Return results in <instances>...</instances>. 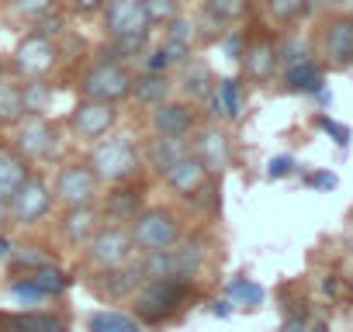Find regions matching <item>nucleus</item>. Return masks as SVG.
I'll return each instance as SVG.
<instances>
[{
  "label": "nucleus",
  "mask_w": 353,
  "mask_h": 332,
  "mask_svg": "<svg viewBox=\"0 0 353 332\" xmlns=\"http://www.w3.org/2000/svg\"><path fill=\"white\" fill-rule=\"evenodd\" d=\"M94 149H90V156H87V163H90V170L97 174V180L101 184H125V180H135V174L142 170V145L132 138V135H114V132H108L104 138H97V142H90Z\"/></svg>",
  "instance_id": "obj_1"
},
{
  "label": "nucleus",
  "mask_w": 353,
  "mask_h": 332,
  "mask_svg": "<svg viewBox=\"0 0 353 332\" xmlns=\"http://www.w3.org/2000/svg\"><path fill=\"white\" fill-rule=\"evenodd\" d=\"M128 232H132V246L135 253L149 256V253H163L170 246L181 242L184 236V222L173 208H163V205H152V208H142L132 222H128Z\"/></svg>",
  "instance_id": "obj_2"
},
{
  "label": "nucleus",
  "mask_w": 353,
  "mask_h": 332,
  "mask_svg": "<svg viewBox=\"0 0 353 332\" xmlns=\"http://www.w3.org/2000/svg\"><path fill=\"white\" fill-rule=\"evenodd\" d=\"M132 70L121 63V59H97L83 70L77 90L80 97H90V101H111V104H121L132 97Z\"/></svg>",
  "instance_id": "obj_3"
},
{
  "label": "nucleus",
  "mask_w": 353,
  "mask_h": 332,
  "mask_svg": "<svg viewBox=\"0 0 353 332\" xmlns=\"http://www.w3.org/2000/svg\"><path fill=\"white\" fill-rule=\"evenodd\" d=\"M59 42L46 32H28L11 56V70L21 80H49L52 70L59 66Z\"/></svg>",
  "instance_id": "obj_4"
},
{
  "label": "nucleus",
  "mask_w": 353,
  "mask_h": 332,
  "mask_svg": "<svg viewBox=\"0 0 353 332\" xmlns=\"http://www.w3.org/2000/svg\"><path fill=\"white\" fill-rule=\"evenodd\" d=\"M52 198L59 208H80V205H97L101 198V180L90 170L87 159H70L59 166L56 184H52Z\"/></svg>",
  "instance_id": "obj_5"
},
{
  "label": "nucleus",
  "mask_w": 353,
  "mask_h": 332,
  "mask_svg": "<svg viewBox=\"0 0 353 332\" xmlns=\"http://www.w3.org/2000/svg\"><path fill=\"white\" fill-rule=\"evenodd\" d=\"M83 249H87V260H90L97 270L125 267V263H132V256H135L132 232H128V225H121V222H101L97 232L90 236V242H87Z\"/></svg>",
  "instance_id": "obj_6"
},
{
  "label": "nucleus",
  "mask_w": 353,
  "mask_h": 332,
  "mask_svg": "<svg viewBox=\"0 0 353 332\" xmlns=\"http://www.w3.org/2000/svg\"><path fill=\"white\" fill-rule=\"evenodd\" d=\"M52 205H56V198H52L49 180H46V177H39V174H28V177H25V184L8 198L11 225H21V229L39 225V222L52 211Z\"/></svg>",
  "instance_id": "obj_7"
},
{
  "label": "nucleus",
  "mask_w": 353,
  "mask_h": 332,
  "mask_svg": "<svg viewBox=\"0 0 353 332\" xmlns=\"http://www.w3.org/2000/svg\"><path fill=\"white\" fill-rule=\"evenodd\" d=\"M11 145L28 159V163H42L59 149V128L56 121H49L46 114H25L14 128H11Z\"/></svg>",
  "instance_id": "obj_8"
},
{
  "label": "nucleus",
  "mask_w": 353,
  "mask_h": 332,
  "mask_svg": "<svg viewBox=\"0 0 353 332\" xmlns=\"http://www.w3.org/2000/svg\"><path fill=\"white\" fill-rule=\"evenodd\" d=\"M118 118H121L118 104L80 97V101L73 104V111H70V128L77 132V138H83V142H97V138H104L108 132H114Z\"/></svg>",
  "instance_id": "obj_9"
},
{
  "label": "nucleus",
  "mask_w": 353,
  "mask_h": 332,
  "mask_svg": "<svg viewBox=\"0 0 353 332\" xmlns=\"http://www.w3.org/2000/svg\"><path fill=\"white\" fill-rule=\"evenodd\" d=\"M188 284L184 277H152L139 294H135V311L149 322H159L166 311H173L176 304L184 301Z\"/></svg>",
  "instance_id": "obj_10"
},
{
  "label": "nucleus",
  "mask_w": 353,
  "mask_h": 332,
  "mask_svg": "<svg viewBox=\"0 0 353 332\" xmlns=\"http://www.w3.org/2000/svg\"><path fill=\"white\" fill-rule=\"evenodd\" d=\"M101 25L108 39H135V35H152L142 0H108L101 11Z\"/></svg>",
  "instance_id": "obj_11"
},
{
  "label": "nucleus",
  "mask_w": 353,
  "mask_h": 332,
  "mask_svg": "<svg viewBox=\"0 0 353 332\" xmlns=\"http://www.w3.org/2000/svg\"><path fill=\"white\" fill-rule=\"evenodd\" d=\"M191 152L205 163L208 174H222L232 163V142H229L225 128H219V125H198L191 132Z\"/></svg>",
  "instance_id": "obj_12"
},
{
  "label": "nucleus",
  "mask_w": 353,
  "mask_h": 332,
  "mask_svg": "<svg viewBox=\"0 0 353 332\" xmlns=\"http://www.w3.org/2000/svg\"><path fill=\"white\" fill-rule=\"evenodd\" d=\"M149 128L159 135H191L198 128V111L194 101L181 97H166L163 104L149 107Z\"/></svg>",
  "instance_id": "obj_13"
},
{
  "label": "nucleus",
  "mask_w": 353,
  "mask_h": 332,
  "mask_svg": "<svg viewBox=\"0 0 353 332\" xmlns=\"http://www.w3.org/2000/svg\"><path fill=\"white\" fill-rule=\"evenodd\" d=\"M163 180H166V187L173 191V194H181V198H198L205 187H208V180H212V174L205 170V163L194 156V152H188V156H181L170 170L163 174Z\"/></svg>",
  "instance_id": "obj_14"
},
{
  "label": "nucleus",
  "mask_w": 353,
  "mask_h": 332,
  "mask_svg": "<svg viewBox=\"0 0 353 332\" xmlns=\"http://www.w3.org/2000/svg\"><path fill=\"white\" fill-rule=\"evenodd\" d=\"M188 152H191V135H159V132H152L142 145V163L152 166V170L163 177L170 166Z\"/></svg>",
  "instance_id": "obj_15"
},
{
  "label": "nucleus",
  "mask_w": 353,
  "mask_h": 332,
  "mask_svg": "<svg viewBox=\"0 0 353 332\" xmlns=\"http://www.w3.org/2000/svg\"><path fill=\"white\" fill-rule=\"evenodd\" d=\"M239 63H243V76L250 83H267V80H274V73L281 66V49L270 39H253L239 52Z\"/></svg>",
  "instance_id": "obj_16"
},
{
  "label": "nucleus",
  "mask_w": 353,
  "mask_h": 332,
  "mask_svg": "<svg viewBox=\"0 0 353 332\" xmlns=\"http://www.w3.org/2000/svg\"><path fill=\"white\" fill-rule=\"evenodd\" d=\"M104 222L101 208L97 205H80V208H63V218H59V236L73 246V249H83L90 242V236L97 232V225Z\"/></svg>",
  "instance_id": "obj_17"
},
{
  "label": "nucleus",
  "mask_w": 353,
  "mask_h": 332,
  "mask_svg": "<svg viewBox=\"0 0 353 332\" xmlns=\"http://www.w3.org/2000/svg\"><path fill=\"white\" fill-rule=\"evenodd\" d=\"M322 56L332 66H350L353 63V18L339 14L329 18L322 28Z\"/></svg>",
  "instance_id": "obj_18"
},
{
  "label": "nucleus",
  "mask_w": 353,
  "mask_h": 332,
  "mask_svg": "<svg viewBox=\"0 0 353 332\" xmlns=\"http://www.w3.org/2000/svg\"><path fill=\"white\" fill-rule=\"evenodd\" d=\"M111 187H114V191L104 198L101 215H104L108 222H121V225H128V222L145 208L142 187H132V180H125V184H111Z\"/></svg>",
  "instance_id": "obj_19"
},
{
  "label": "nucleus",
  "mask_w": 353,
  "mask_h": 332,
  "mask_svg": "<svg viewBox=\"0 0 353 332\" xmlns=\"http://www.w3.org/2000/svg\"><path fill=\"white\" fill-rule=\"evenodd\" d=\"M32 174V163L11 145V142H4L0 145V198H11L21 184H25V177Z\"/></svg>",
  "instance_id": "obj_20"
},
{
  "label": "nucleus",
  "mask_w": 353,
  "mask_h": 332,
  "mask_svg": "<svg viewBox=\"0 0 353 332\" xmlns=\"http://www.w3.org/2000/svg\"><path fill=\"white\" fill-rule=\"evenodd\" d=\"M181 80H176V87H181V94L188 97V101H205L208 94H212V87H215V73L208 70V63H201V59H184L181 63Z\"/></svg>",
  "instance_id": "obj_21"
},
{
  "label": "nucleus",
  "mask_w": 353,
  "mask_h": 332,
  "mask_svg": "<svg viewBox=\"0 0 353 332\" xmlns=\"http://www.w3.org/2000/svg\"><path fill=\"white\" fill-rule=\"evenodd\" d=\"M170 94H173V80H170L166 73L145 70L142 76H135V80H132V97H135L139 104H145V107L163 104Z\"/></svg>",
  "instance_id": "obj_22"
},
{
  "label": "nucleus",
  "mask_w": 353,
  "mask_h": 332,
  "mask_svg": "<svg viewBox=\"0 0 353 332\" xmlns=\"http://www.w3.org/2000/svg\"><path fill=\"white\" fill-rule=\"evenodd\" d=\"M25 114H28L25 83H8V80H0V128H14Z\"/></svg>",
  "instance_id": "obj_23"
},
{
  "label": "nucleus",
  "mask_w": 353,
  "mask_h": 332,
  "mask_svg": "<svg viewBox=\"0 0 353 332\" xmlns=\"http://www.w3.org/2000/svg\"><path fill=\"white\" fill-rule=\"evenodd\" d=\"M205 101L212 104L215 114L239 118V111H243V83L239 80H215V87H212V94Z\"/></svg>",
  "instance_id": "obj_24"
},
{
  "label": "nucleus",
  "mask_w": 353,
  "mask_h": 332,
  "mask_svg": "<svg viewBox=\"0 0 353 332\" xmlns=\"http://www.w3.org/2000/svg\"><path fill=\"white\" fill-rule=\"evenodd\" d=\"M201 8L215 25H236L250 14V0H201Z\"/></svg>",
  "instance_id": "obj_25"
},
{
  "label": "nucleus",
  "mask_w": 353,
  "mask_h": 332,
  "mask_svg": "<svg viewBox=\"0 0 353 332\" xmlns=\"http://www.w3.org/2000/svg\"><path fill=\"white\" fill-rule=\"evenodd\" d=\"M284 80H288V87H291V90H312V87H319L322 73H319V66H315L312 59L298 56V59H291V63H288Z\"/></svg>",
  "instance_id": "obj_26"
},
{
  "label": "nucleus",
  "mask_w": 353,
  "mask_h": 332,
  "mask_svg": "<svg viewBox=\"0 0 353 332\" xmlns=\"http://www.w3.org/2000/svg\"><path fill=\"white\" fill-rule=\"evenodd\" d=\"M308 4H312V0H263L267 18L277 21V25H294L298 18L308 14Z\"/></svg>",
  "instance_id": "obj_27"
},
{
  "label": "nucleus",
  "mask_w": 353,
  "mask_h": 332,
  "mask_svg": "<svg viewBox=\"0 0 353 332\" xmlns=\"http://www.w3.org/2000/svg\"><path fill=\"white\" fill-rule=\"evenodd\" d=\"M149 28H166L173 18H181V0H142Z\"/></svg>",
  "instance_id": "obj_28"
},
{
  "label": "nucleus",
  "mask_w": 353,
  "mask_h": 332,
  "mask_svg": "<svg viewBox=\"0 0 353 332\" xmlns=\"http://www.w3.org/2000/svg\"><path fill=\"white\" fill-rule=\"evenodd\" d=\"M59 0H11V11L25 21H39L42 14H49Z\"/></svg>",
  "instance_id": "obj_29"
},
{
  "label": "nucleus",
  "mask_w": 353,
  "mask_h": 332,
  "mask_svg": "<svg viewBox=\"0 0 353 332\" xmlns=\"http://www.w3.org/2000/svg\"><path fill=\"white\" fill-rule=\"evenodd\" d=\"M104 4L108 0H70V11L80 14V18H94V14L104 11Z\"/></svg>",
  "instance_id": "obj_30"
},
{
  "label": "nucleus",
  "mask_w": 353,
  "mask_h": 332,
  "mask_svg": "<svg viewBox=\"0 0 353 332\" xmlns=\"http://www.w3.org/2000/svg\"><path fill=\"white\" fill-rule=\"evenodd\" d=\"M8 225H11V215H8V201L0 198V232H4Z\"/></svg>",
  "instance_id": "obj_31"
},
{
  "label": "nucleus",
  "mask_w": 353,
  "mask_h": 332,
  "mask_svg": "<svg viewBox=\"0 0 353 332\" xmlns=\"http://www.w3.org/2000/svg\"><path fill=\"white\" fill-rule=\"evenodd\" d=\"M301 329H305V322H301V318H291V322L284 325V332H301Z\"/></svg>",
  "instance_id": "obj_32"
},
{
  "label": "nucleus",
  "mask_w": 353,
  "mask_h": 332,
  "mask_svg": "<svg viewBox=\"0 0 353 332\" xmlns=\"http://www.w3.org/2000/svg\"><path fill=\"white\" fill-rule=\"evenodd\" d=\"M8 256H11V242L0 236V260H8Z\"/></svg>",
  "instance_id": "obj_33"
},
{
  "label": "nucleus",
  "mask_w": 353,
  "mask_h": 332,
  "mask_svg": "<svg viewBox=\"0 0 353 332\" xmlns=\"http://www.w3.org/2000/svg\"><path fill=\"white\" fill-rule=\"evenodd\" d=\"M0 80H8V66H4V59H0Z\"/></svg>",
  "instance_id": "obj_34"
},
{
  "label": "nucleus",
  "mask_w": 353,
  "mask_h": 332,
  "mask_svg": "<svg viewBox=\"0 0 353 332\" xmlns=\"http://www.w3.org/2000/svg\"><path fill=\"white\" fill-rule=\"evenodd\" d=\"M312 332H325V329H322V325H315V329H312Z\"/></svg>",
  "instance_id": "obj_35"
},
{
  "label": "nucleus",
  "mask_w": 353,
  "mask_h": 332,
  "mask_svg": "<svg viewBox=\"0 0 353 332\" xmlns=\"http://www.w3.org/2000/svg\"><path fill=\"white\" fill-rule=\"evenodd\" d=\"M350 280H353V277H350Z\"/></svg>",
  "instance_id": "obj_36"
}]
</instances>
